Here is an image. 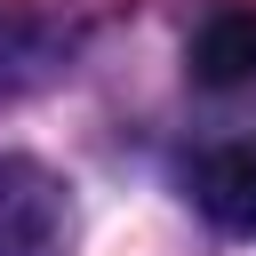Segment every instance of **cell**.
I'll use <instances>...</instances> for the list:
<instances>
[{
    "label": "cell",
    "mask_w": 256,
    "mask_h": 256,
    "mask_svg": "<svg viewBox=\"0 0 256 256\" xmlns=\"http://www.w3.org/2000/svg\"><path fill=\"white\" fill-rule=\"evenodd\" d=\"M192 80L200 88H216V96H232V88H248L256 80V8H216L200 32H192Z\"/></svg>",
    "instance_id": "3"
},
{
    "label": "cell",
    "mask_w": 256,
    "mask_h": 256,
    "mask_svg": "<svg viewBox=\"0 0 256 256\" xmlns=\"http://www.w3.org/2000/svg\"><path fill=\"white\" fill-rule=\"evenodd\" d=\"M192 200H200V216L216 232H256V136L216 144L192 168Z\"/></svg>",
    "instance_id": "2"
},
{
    "label": "cell",
    "mask_w": 256,
    "mask_h": 256,
    "mask_svg": "<svg viewBox=\"0 0 256 256\" xmlns=\"http://www.w3.org/2000/svg\"><path fill=\"white\" fill-rule=\"evenodd\" d=\"M72 200L64 176L40 168L32 152H0V256H64Z\"/></svg>",
    "instance_id": "1"
}]
</instances>
